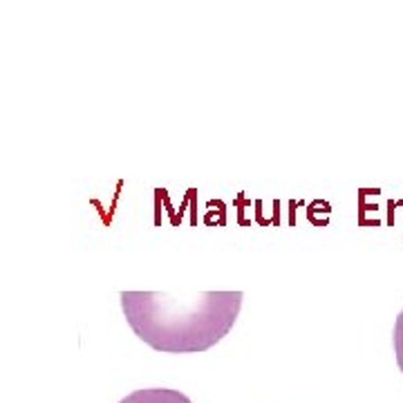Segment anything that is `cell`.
<instances>
[{
	"instance_id": "1",
	"label": "cell",
	"mask_w": 403,
	"mask_h": 403,
	"mask_svg": "<svg viewBox=\"0 0 403 403\" xmlns=\"http://www.w3.org/2000/svg\"><path fill=\"white\" fill-rule=\"evenodd\" d=\"M240 292H199L170 296L164 292H121L128 325L152 350L195 354L213 347L235 325Z\"/></svg>"
},
{
	"instance_id": "2",
	"label": "cell",
	"mask_w": 403,
	"mask_h": 403,
	"mask_svg": "<svg viewBox=\"0 0 403 403\" xmlns=\"http://www.w3.org/2000/svg\"><path fill=\"white\" fill-rule=\"evenodd\" d=\"M119 403H193L186 394L168 388H148V390H137L128 394Z\"/></svg>"
},
{
	"instance_id": "3",
	"label": "cell",
	"mask_w": 403,
	"mask_h": 403,
	"mask_svg": "<svg viewBox=\"0 0 403 403\" xmlns=\"http://www.w3.org/2000/svg\"><path fill=\"white\" fill-rule=\"evenodd\" d=\"M394 354H397V363L403 372V311L399 314L397 323H394Z\"/></svg>"
}]
</instances>
